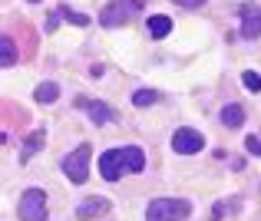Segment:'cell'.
I'll return each mask as SVG.
<instances>
[{"mask_svg":"<svg viewBox=\"0 0 261 221\" xmlns=\"http://www.w3.org/2000/svg\"><path fill=\"white\" fill-rule=\"evenodd\" d=\"M189 215H192V205L185 202V198H155L146 208L149 221H182Z\"/></svg>","mask_w":261,"mask_h":221,"instance_id":"cell-1","label":"cell"},{"mask_svg":"<svg viewBox=\"0 0 261 221\" xmlns=\"http://www.w3.org/2000/svg\"><path fill=\"white\" fill-rule=\"evenodd\" d=\"M142 7H146V0H113V4L99 13V23L102 26H122V23H129Z\"/></svg>","mask_w":261,"mask_h":221,"instance_id":"cell-2","label":"cell"},{"mask_svg":"<svg viewBox=\"0 0 261 221\" xmlns=\"http://www.w3.org/2000/svg\"><path fill=\"white\" fill-rule=\"evenodd\" d=\"M89 155H93V149L86 146H76L70 152V155L63 158V175L70 178V182H76V185H83L86 178H89Z\"/></svg>","mask_w":261,"mask_h":221,"instance_id":"cell-3","label":"cell"},{"mask_svg":"<svg viewBox=\"0 0 261 221\" xmlns=\"http://www.w3.org/2000/svg\"><path fill=\"white\" fill-rule=\"evenodd\" d=\"M20 221H46V195L40 188H27L17 205Z\"/></svg>","mask_w":261,"mask_h":221,"instance_id":"cell-4","label":"cell"},{"mask_svg":"<svg viewBox=\"0 0 261 221\" xmlns=\"http://www.w3.org/2000/svg\"><path fill=\"white\" fill-rule=\"evenodd\" d=\"M205 146V135L198 132V129H175V135H172V149L178 152V155H195V152H202Z\"/></svg>","mask_w":261,"mask_h":221,"instance_id":"cell-5","label":"cell"},{"mask_svg":"<svg viewBox=\"0 0 261 221\" xmlns=\"http://www.w3.org/2000/svg\"><path fill=\"white\" fill-rule=\"evenodd\" d=\"M122 169H126V155H122V149H106L99 155V175L106 178V182H119Z\"/></svg>","mask_w":261,"mask_h":221,"instance_id":"cell-6","label":"cell"},{"mask_svg":"<svg viewBox=\"0 0 261 221\" xmlns=\"http://www.w3.org/2000/svg\"><path fill=\"white\" fill-rule=\"evenodd\" d=\"M238 13H242V37H248V40L261 37V10L258 7L245 4V7H238Z\"/></svg>","mask_w":261,"mask_h":221,"instance_id":"cell-7","label":"cell"},{"mask_svg":"<svg viewBox=\"0 0 261 221\" xmlns=\"http://www.w3.org/2000/svg\"><path fill=\"white\" fill-rule=\"evenodd\" d=\"M106 211H109L106 198H86V202L76 208V218L80 221H89V218H96V215H106Z\"/></svg>","mask_w":261,"mask_h":221,"instance_id":"cell-8","label":"cell"},{"mask_svg":"<svg viewBox=\"0 0 261 221\" xmlns=\"http://www.w3.org/2000/svg\"><path fill=\"white\" fill-rule=\"evenodd\" d=\"M122 155H126V172H146V155H142V149L139 146H126L122 149Z\"/></svg>","mask_w":261,"mask_h":221,"instance_id":"cell-9","label":"cell"},{"mask_svg":"<svg viewBox=\"0 0 261 221\" xmlns=\"http://www.w3.org/2000/svg\"><path fill=\"white\" fill-rule=\"evenodd\" d=\"M169 33H172V20L169 17H162V13L149 17V37L152 40H162V37H169Z\"/></svg>","mask_w":261,"mask_h":221,"instance_id":"cell-10","label":"cell"},{"mask_svg":"<svg viewBox=\"0 0 261 221\" xmlns=\"http://www.w3.org/2000/svg\"><path fill=\"white\" fill-rule=\"evenodd\" d=\"M242 122H245V109L238 106V102H231V106H225V109H222V126L238 129Z\"/></svg>","mask_w":261,"mask_h":221,"instance_id":"cell-11","label":"cell"},{"mask_svg":"<svg viewBox=\"0 0 261 221\" xmlns=\"http://www.w3.org/2000/svg\"><path fill=\"white\" fill-rule=\"evenodd\" d=\"M80 106H86L89 119H93L96 126H102V122H109V116H113V113H109V106H106V102H83V99H80Z\"/></svg>","mask_w":261,"mask_h":221,"instance_id":"cell-12","label":"cell"},{"mask_svg":"<svg viewBox=\"0 0 261 221\" xmlns=\"http://www.w3.org/2000/svg\"><path fill=\"white\" fill-rule=\"evenodd\" d=\"M17 63V50H13V37L4 33L0 37V66H13Z\"/></svg>","mask_w":261,"mask_h":221,"instance_id":"cell-13","label":"cell"},{"mask_svg":"<svg viewBox=\"0 0 261 221\" xmlns=\"http://www.w3.org/2000/svg\"><path fill=\"white\" fill-rule=\"evenodd\" d=\"M33 99L37 102H57L60 99V86L57 82H40L37 93H33Z\"/></svg>","mask_w":261,"mask_h":221,"instance_id":"cell-14","label":"cell"},{"mask_svg":"<svg viewBox=\"0 0 261 221\" xmlns=\"http://www.w3.org/2000/svg\"><path fill=\"white\" fill-rule=\"evenodd\" d=\"M40 146H43V132L37 129V132H30V139H27V146H23V152H20V158H23V162H30L33 152H37Z\"/></svg>","mask_w":261,"mask_h":221,"instance_id":"cell-15","label":"cell"},{"mask_svg":"<svg viewBox=\"0 0 261 221\" xmlns=\"http://www.w3.org/2000/svg\"><path fill=\"white\" fill-rule=\"evenodd\" d=\"M155 99H159L155 89H136V93H133V106H152Z\"/></svg>","mask_w":261,"mask_h":221,"instance_id":"cell-16","label":"cell"},{"mask_svg":"<svg viewBox=\"0 0 261 221\" xmlns=\"http://www.w3.org/2000/svg\"><path fill=\"white\" fill-rule=\"evenodd\" d=\"M242 82H245V89H248V93H261V73L245 70L242 73Z\"/></svg>","mask_w":261,"mask_h":221,"instance_id":"cell-17","label":"cell"},{"mask_svg":"<svg viewBox=\"0 0 261 221\" xmlns=\"http://www.w3.org/2000/svg\"><path fill=\"white\" fill-rule=\"evenodd\" d=\"M60 13H63V20H70V23H76V26H86L89 23V17H83V13H73V10H66V7H60Z\"/></svg>","mask_w":261,"mask_h":221,"instance_id":"cell-18","label":"cell"},{"mask_svg":"<svg viewBox=\"0 0 261 221\" xmlns=\"http://www.w3.org/2000/svg\"><path fill=\"white\" fill-rule=\"evenodd\" d=\"M245 149H248L251 155H261V132H251L248 139H245Z\"/></svg>","mask_w":261,"mask_h":221,"instance_id":"cell-19","label":"cell"},{"mask_svg":"<svg viewBox=\"0 0 261 221\" xmlns=\"http://www.w3.org/2000/svg\"><path fill=\"white\" fill-rule=\"evenodd\" d=\"M175 4H178V7H189V10H192V7H202L205 0H175Z\"/></svg>","mask_w":261,"mask_h":221,"instance_id":"cell-20","label":"cell"},{"mask_svg":"<svg viewBox=\"0 0 261 221\" xmlns=\"http://www.w3.org/2000/svg\"><path fill=\"white\" fill-rule=\"evenodd\" d=\"M30 4H37V0H30Z\"/></svg>","mask_w":261,"mask_h":221,"instance_id":"cell-21","label":"cell"}]
</instances>
